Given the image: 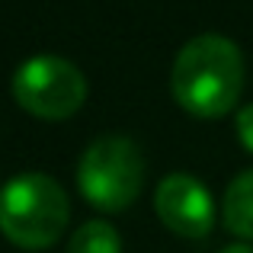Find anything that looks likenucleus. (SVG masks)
I'll return each mask as SVG.
<instances>
[{
  "label": "nucleus",
  "mask_w": 253,
  "mask_h": 253,
  "mask_svg": "<svg viewBox=\"0 0 253 253\" xmlns=\"http://www.w3.org/2000/svg\"><path fill=\"white\" fill-rule=\"evenodd\" d=\"M68 253H122V241H119V231L109 221L93 218L71 234Z\"/></svg>",
  "instance_id": "nucleus-7"
},
{
  "label": "nucleus",
  "mask_w": 253,
  "mask_h": 253,
  "mask_svg": "<svg viewBox=\"0 0 253 253\" xmlns=\"http://www.w3.org/2000/svg\"><path fill=\"white\" fill-rule=\"evenodd\" d=\"M71 221L68 192L48 173H16L0 189V231L23 250H45Z\"/></svg>",
  "instance_id": "nucleus-2"
},
{
  "label": "nucleus",
  "mask_w": 253,
  "mask_h": 253,
  "mask_svg": "<svg viewBox=\"0 0 253 253\" xmlns=\"http://www.w3.org/2000/svg\"><path fill=\"white\" fill-rule=\"evenodd\" d=\"M234 125H237V138H241V144L247 151H253V103L244 106V109H237Z\"/></svg>",
  "instance_id": "nucleus-8"
},
{
  "label": "nucleus",
  "mask_w": 253,
  "mask_h": 253,
  "mask_svg": "<svg viewBox=\"0 0 253 253\" xmlns=\"http://www.w3.org/2000/svg\"><path fill=\"white\" fill-rule=\"evenodd\" d=\"M144 183V154L125 135H99L77 161V186L99 211H122Z\"/></svg>",
  "instance_id": "nucleus-3"
},
{
  "label": "nucleus",
  "mask_w": 253,
  "mask_h": 253,
  "mask_svg": "<svg viewBox=\"0 0 253 253\" xmlns=\"http://www.w3.org/2000/svg\"><path fill=\"white\" fill-rule=\"evenodd\" d=\"M224 228L241 241H253V167L237 173L224 189L221 202Z\"/></svg>",
  "instance_id": "nucleus-6"
},
{
  "label": "nucleus",
  "mask_w": 253,
  "mask_h": 253,
  "mask_svg": "<svg viewBox=\"0 0 253 253\" xmlns=\"http://www.w3.org/2000/svg\"><path fill=\"white\" fill-rule=\"evenodd\" d=\"M244 86V55L228 36L202 32L176 51L170 71L173 99L199 119H218L234 109Z\"/></svg>",
  "instance_id": "nucleus-1"
},
{
  "label": "nucleus",
  "mask_w": 253,
  "mask_h": 253,
  "mask_svg": "<svg viewBox=\"0 0 253 253\" xmlns=\"http://www.w3.org/2000/svg\"><path fill=\"white\" fill-rule=\"evenodd\" d=\"M221 253H253V247H250L247 241H234V244H228Z\"/></svg>",
  "instance_id": "nucleus-9"
},
{
  "label": "nucleus",
  "mask_w": 253,
  "mask_h": 253,
  "mask_svg": "<svg viewBox=\"0 0 253 253\" xmlns=\"http://www.w3.org/2000/svg\"><path fill=\"white\" fill-rule=\"evenodd\" d=\"M13 96L39 119H68L86 99V77L61 55H32L13 74Z\"/></svg>",
  "instance_id": "nucleus-4"
},
{
  "label": "nucleus",
  "mask_w": 253,
  "mask_h": 253,
  "mask_svg": "<svg viewBox=\"0 0 253 253\" xmlns=\"http://www.w3.org/2000/svg\"><path fill=\"white\" fill-rule=\"evenodd\" d=\"M157 218L183 237H205L215 224V199L192 173H167L154 192Z\"/></svg>",
  "instance_id": "nucleus-5"
}]
</instances>
